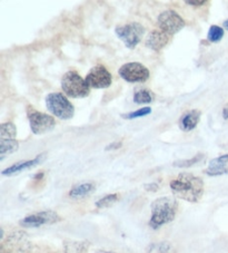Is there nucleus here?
Instances as JSON below:
<instances>
[{
    "mask_svg": "<svg viewBox=\"0 0 228 253\" xmlns=\"http://www.w3.org/2000/svg\"><path fill=\"white\" fill-rule=\"evenodd\" d=\"M170 189L178 199L196 203L204 194V182L190 173H182L170 182Z\"/></svg>",
    "mask_w": 228,
    "mask_h": 253,
    "instance_id": "1",
    "label": "nucleus"
},
{
    "mask_svg": "<svg viewBox=\"0 0 228 253\" xmlns=\"http://www.w3.org/2000/svg\"><path fill=\"white\" fill-rule=\"evenodd\" d=\"M177 201L169 198V196H163V198L156 199L152 203V217L149 220V226L152 229L157 230L174 221L177 212Z\"/></svg>",
    "mask_w": 228,
    "mask_h": 253,
    "instance_id": "2",
    "label": "nucleus"
},
{
    "mask_svg": "<svg viewBox=\"0 0 228 253\" xmlns=\"http://www.w3.org/2000/svg\"><path fill=\"white\" fill-rule=\"evenodd\" d=\"M61 88L72 98H84L89 95L90 87L79 74L69 71L61 78Z\"/></svg>",
    "mask_w": 228,
    "mask_h": 253,
    "instance_id": "3",
    "label": "nucleus"
},
{
    "mask_svg": "<svg viewBox=\"0 0 228 253\" xmlns=\"http://www.w3.org/2000/svg\"><path fill=\"white\" fill-rule=\"evenodd\" d=\"M46 106L52 115L59 120H72L75 115V107L65 95L60 93H50L46 96Z\"/></svg>",
    "mask_w": 228,
    "mask_h": 253,
    "instance_id": "4",
    "label": "nucleus"
},
{
    "mask_svg": "<svg viewBox=\"0 0 228 253\" xmlns=\"http://www.w3.org/2000/svg\"><path fill=\"white\" fill-rule=\"evenodd\" d=\"M115 34L128 49H134L142 42L145 28L139 23H130L117 26L115 28Z\"/></svg>",
    "mask_w": 228,
    "mask_h": 253,
    "instance_id": "5",
    "label": "nucleus"
},
{
    "mask_svg": "<svg viewBox=\"0 0 228 253\" xmlns=\"http://www.w3.org/2000/svg\"><path fill=\"white\" fill-rule=\"evenodd\" d=\"M27 116L30 129L35 135H42L55 128L56 121L52 116L34 110L32 106L27 107Z\"/></svg>",
    "mask_w": 228,
    "mask_h": 253,
    "instance_id": "6",
    "label": "nucleus"
},
{
    "mask_svg": "<svg viewBox=\"0 0 228 253\" xmlns=\"http://www.w3.org/2000/svg\"><path fill=\"white\" fill-rule=\"evenodd\" d=\"M122 80L128 83H145L148 81L149 73L148 68L140 63H127L118 71Z\"/></svg>",
    "mask_w": 228,
    "mask_h": 253,
    "instance_id": "7",
    "label": "nucleus"
},
{
    "mask_svg": "<svg viewBox=\"0 0 228 253\" xmlns=\"http://www.w3.org/2000/svg\"><path fill=\"white\" fill-rule=\"evenodd\" d=\"M157 24H158L160 30H163L170 36L181 32L186 25L185 20L179 16L178 12L174 10H166L161 12L157 18Z\"/></svg>",
    "mask_w": 228,
    "mask_h": 253,
    "instance_id": "8",
    "label": "nucleus"
},
{
    "mask_svg": "<svg viewBox=\"0 0 228 253\" xmlns=\"http://www.w3.org/2000/svg\"><path fill=\"white\" fill-rule=\"evenodd\" d=\"M30 249L32 244L27 234L23 231L11 233L1 246V251L5 253H30Z\"/></svg>",
    "mask_w": 228,
    "mask_h": 253,
    "instance_id": "9",
    "label": "nucleus"
},
{
    "mask_svg": "<svg viewBox=\"0 0 228 253\" xmlns=\"http://www.w3.org/2000/svg\"><path fill=\"white\" fill-rule=\"evenodd\" d=\"M85 81L93 88H108L112 85L113 76L106 67L103 65H97L88 72Z\"/></svg>",
    "mask_w": 228,
    "mask_h": 253,
    "instance_id": "10",
    "label": "nucleus"
},
{
    "mask_svg": "<svg viewBox=\"0 0 228 253\" xmlns=\"http://www.w3.org/2000/svg\"><path fill=\"white\" fill-rule=\"evenodd\" d=\"M61 221V217L54 211H41L34 213L20 220V225L24 228H39L46 224H54Z\"/></svg>",
    "mask_w": 228,
    "mask_h": 253,
    "instance_id": "11",
    "label": "nucleus"
},
{
    "mask_svg": "<svg viewBox=\"0 0 228 253\" xmlns=\"http://www.w3.org/2000/svg\"><path fill=\"white\" fill-rule=\"evenodd\" d=\"M45 159H46V154L42 153V154L37 155L36 158L33 159V160L20 161V162L12 164L11 167L3 169L1 174H2V175H5V176L15 175V174L24 172V171H26V169H33L35 167H37V165L40 164Z\"/></svg>",
    "mask_w": 228,
    "mask_h": 253,
    "instance_id": "12",
    "label": "nucleus"
},
{
    "mask_svg": "<svg viewBox=\"0 0 228 253\" xmlns=\"http://www.w3.org/2000/svg\"><path fill=\"white\" fill-rule=\"evenodd\" d=\"M170 42V35L166 34L163 30H152L148 34V36L145 41V45L149 49L159 51L168 45Z\"/></svg>",
    "mask_w": 228,
    "mask_h": 253,
    "instance_id": "13",
    "label": "nucleus"
},
{
    "mask_svg": "<svg viewBox=\"0 0 228 253\" xmlns=\"http://www.w3.org/2000/svg\"><path fill=\"white\" fill-rule=\"evenodd\" d=\"M205 173L209 176H219L228 174V154H224L213 159L205 169Z\"/></svg>",
    "mask_w": 228,
    "mask_h": 253,
    "instance_id": "14",
    "label": "nucleus"
},
{
    "mask_svg": "<svg viewBox=\"0 0 228 253\" xmlns=\"http://www.w3.org/2000/svg\"><path fill=\"white\" fill-rule=\"evenodd\" d=\"M200 116L201 112L198 110H191L185 112L182 115L181 120H179V127H181V129L184 130V132H190V130L196 128V126L198 125Z\"/></svg>",
    "mask_w": 228,
    "mask_h": 253,
    "instance_id": "15",
    "label": "nucleus"
},
{
    "mask_svg": "<svg viewBox=\"0 0 228 253\" xmlns=\"http://www.w3.org/2000/svg\"><path fill=\"white\" fill-rule=\"evenodd\" d=\"M95 189L96 186L94 183L91 182L82 183V184L74 186L69 192V196L72 199H82L85 198V196L90 195L95 191Z\"/></svg>",
    "mask_w": 228,
    "mask_h": 253,
    "instance_id": "16",
    "label": "nucleus"
},
{
    "mask_svg": "<svg viewBox=\"0 0 228 253\" xmlns=\"http://www.w3.org/2000/svg\"><path fill=\"white\" fill-rule=\"evenodd\" d=\"M19 150V143L16 138L0 139V161H2L7 155L15 153Z\"/></svg>",
    "mask_w": 228,
    "mask_h": 253,
    "instance_id": "17",
    "label": "nucleus"
},
{
    "mask_svg": "<svg viewBox=\"0 0 228 253\" xmlns=\"http://www.w3.org/2000/svg\"><path fill=\"white\" fill-rule=\"evenodd\" d=\"M90 247L88 241H69L65 243L66 253H86Z\"/></svg>",
    "mask_w": 228,
    "mask_h": 253,
    "instance_id": "18",
    "label": "nucleus"
},
{
    "mask_svg": "<svg viewBox=\"0 0 228 253\" xmlns=\"http://www.w3.org/2000/svg\"><path fill=\"white\" fill-rule=\"evenodd\" d=\"M147 253H176V250H175L172 243L163 241L152 244V246L149 247Z\"/></svg>",
    "mask_w": 228,
    "mask_h": 253,
    "instance_id": "19",
    "label": "nucleus"
},
{
    "mask_svg": "<svg viewBox=\"0 0 228 253\" xmlns=\"http://www.w3.org/2000/svg\"><path fill=\"white\" fill-rule=\"evenodd\" d=\"M155 99V94L148 89H140L134 94V103L148 104Z\"/></svg>",
    "mask_w": 228,
    "mask_h": 253,
    "instance_id": "20",
    "label": "nucleus"
},
{
    "mask_svg": "<svg viewBox=\"0 0 228 253\" xmlns=\"http://www.w3.org/2000/svg\"><path fill=\"white\" fill-rule=\"evenodd\" d=\"M17 129L14 123L7 122L0 125V139H10L16 138Z\"/></svg>",
    "mask_w": 228,
    "mask_h": 253,
    "instance_id": "21",
    "label": "nucleus"
},
{
    "mask_svg": "<svg viewBox=\"0 0 228 253\" xmlns=\"http://www.w3.org/2000/svg\"><path fill=\"white\" fill-rule=\"evenodd\" d=\"M224 35H225V32L222 27H219L217 25H213L209 27L207 39L210 42H219L223 39Z\"/></svg>",
    "mask_w": 228,
    "mask_h": 253,
    "instance_id": "22",
    "label": "nucleus"
},
{
    "mask_svg": "<svg viewBox=\"0 0 228 253\" xmlns=\"http://www.w3.org/2000/svg\"><path fill=\"white\" fill-rule=\"evenodd\" d=\"M118 200H119V195L118 194H108L100 199L99 201H97V202H96V207L99 209L109 208V207L114 206V204H115Z\"/></svg>",
    "mask_w": 228,
    "mask_h": 253,
    "instance_id": "23",
    "label": "nucleus"
},
{
    "mask_svg": "<svg viewBox=\"0 0 228 253\" xmlns=\"http://www.w3.org/2000/svg\"><path fill=\"white\" fill-rule=\"evenodd\" d=\"M152 113V107L146 106V107H143L140 108V110L137 111H134V112H129V113H125V114H122L121 117L125 120H135V119H139V117H144V116H147Z\"/></svg>",
    "mask_w": 228,
    "mask_h": 253,
    "instance_id": "24",
    "label": "nucleus"
},
{
    "mask_svg": "<svg viewBox=\"0 0 228 253\" xmlns=\"http://www.w3.org/2000/svg\"><path fill=\"white\" fill-rule=\"evenodd\" d=\"M204 159V154H197L196 156L188 160H178L176 162H174V167L176 168H190L192 165L199 163L201 160Z\"/></svg>",
    "mask_w": 228,
    "mask_h": 253,
    "instance_id": "25",
    "label": "nucleus"
},
{
    "mask_svg": "<svg viewBox=\"0 0 228 253\" xmlns=\"http://www.w3.org/2000/svg\"><path fill=\"white\" fill-rule=\"evenodd\" d=\"M122 146V141H115L112 142L111 144H108L105 150L106 151H115V150H119Z\"/></svg>",
    "mask_w": 228,
    "mask_h": 253,
    "instance_id": "26",
    "label": "nucleus"
},
{
    "mask_svg": "<svg viewBox=\"0 0 228 253\" xmlns=\"http://www.w3.org/2000/svg\"><path fill=\"white\" fill-rule=\"evenodd\" d=\"M186 5H190V6H192V7H200V6H203V5H205L206 2V0H200V1H194V0H186Z\"/></svg>",
    "mask_w": 228,
    "mask_h": 253,
    "instance_id": "27",
    "label": "nucleus"
},
{
    "mask_svg": "<svg viewBox=\"0 0 228 253\" xmlns=\"http://www.w3.org/2000/svg\"><path fill=\"white\" fill-rule=\"evenodd\" d=\"M145 190L148 192H156L158 190V184L157 183H147V184H145Z\"/></svg>",
    "mask_w": 228,
    "mask_h": 253,
    "instance_id": "28",
    "label": "nucleus"
},
{
    "mask_svg": "<svg viewBox=\"0 0 228 253\" xmlns=\"http://www.w3.org/2000/svg\"><path fill=\"white\" fill-rule=\"evenodd\" d=\"M223 117H224V120H228V105L224 107V110H223Z\"/></svg>",
    "mask_w": 228,
    "mask_h": 253,
    "instance_id": "29",
    "label": "nucleus"
},
{
    "mask_svg": "<svg viewBox=\"0 0 228 253\" xmlns=\"http://www.w3.org/2000/svg\"><path fill=\"white\" fill-rule=\"evenodd\" d=\"M95 253H114V252H111V251H105V250H98V251H96Z\"/></svg>",
    "mask_w": 228,
    "mask_h": 253,
    "instance_id": "30",
    "label": "nucleus"
},
{
    "mask_svg": "<svg viewBox=\"0 0 228 253\" xmlns=\"http://www.w3.org/2000/svg\"><path fill=\"white\" fill-rule=\"evenodd\" d=\"M224 27H225L228 30V19L224 21Z\"/></svg>",
    "mask_w": 228,
    "mask_h": 253,
    "instance_id": "31",
    "label": "nucleus"
}]
</instances>
